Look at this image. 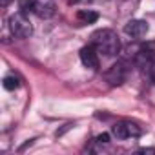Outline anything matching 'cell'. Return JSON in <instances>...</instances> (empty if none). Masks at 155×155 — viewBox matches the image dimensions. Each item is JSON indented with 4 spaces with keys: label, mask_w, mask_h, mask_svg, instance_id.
I'll return each mask as SVG.
<instances>
[{
    "label": "cell",
    "mask_w": 155,
    "mask_h": 155,
    "mask_svg": "<svg viewBox=\"0 0 155 155\" xmlns=\"http://www.w3.org/2000/svg\"><path fill=\"white\" fill-rule=\"evenodd\" d=\"M91 46L104 57H115L120 51V38L113 29H99L91 35Z\"/></svg>",
    "instance_id": "6da1fadb"
},
{
    "label": "cell",
    "mask_w": 155,
    "mask_h": 155,
    "mask_svg": "<svg viewBox=\"0 0 155 155\" xmlns=\"http://www.w3.org/2000/svg\"><path fill=\"white\" fill-rule=\"evenodd\" d=\"M22 11L24 13H33L38 18H51L57 13V4L55 0H24L22 2Z\"/></svg>",
    "instance_id": "7a4b0ae2"
},
{
    "label": "cell",
    "mask_w": 155,
    "mask_h": 155,
    "mask_svg": "<svg viewBox=\"0 0 155 155\" xmlns=\"http://www.w3.org/2000/svg\"><path fill=\"white\" fill-rule=\"evenodd\" d=\"M9 29L17 38H29L33 35V24L24 11H18L9 17Z\"/></svg>",
    "instance_id": "3957f363"
},
{
    "label": "cell",
    "mask_w": 155,
    "mask_h": 155,
    "mask_svg": "<svg viewBox=\"0 0 155 155\" xmlns=\"http://www.w3.org/2000/svg\"><path fill=\"white\" fill-rule=\"evenodd\" d=\"M111 133L119 139V140H126V139H137L142 135L140 126H137L131 120H119L111 126Z\"/></svg>",
    "instance_id": "277c9868"
},
{
    "label": "cell",
    "mask_w": 155,
    "mask_h": 155,
    "mask_svg": "<svg viewBox=\"0 0 155 155\" xmlns=\"http://www.w3.org/2000/svg\"><path fill=\"white\" fill-rule=\"evenodd\" d=\"M128 66H126V62H117V64H113L106 73H104V77H106V81L110 82V86H120L126 79H128Z\"/></svg>",
    "instance_id": "5b68a950"
},
{
    "label": "cell",
    "mask_w": 155,
    "mask_h": 155,
    "mask_svg": "<svg viewBox=\"0 0 155 155\" xmlns=\"http://www.w3.org/2000/svg\"><path fill=\"white\" fill-rule=\"evenodd\" d=\"M81 60H82V64L86 66V68H90V69H93V71H97L99 68H101V60H99V51L90 44V46H84L82 49H81Z\"/></svg>",
    "instance_id": "8992f818"
},
{
    "label": "cell",
    "mask_w": 155,
    "mask_h": 155,
    "mask_svg": "<svg viewBox=\"0 0 155 155\" xmlns=\"http://www.w3.org/2000/svg\"><path fill=\"white\" fill-rule=\"evenodd\" d=\"M150 26L146 20H140V18H135V20H130L126 26H124V33L131 38H140L148 33Z\"/></svg>",
    "instance_id": "52a82bcc"
},
{
    "label": "cell",
    "mask_w": 155,
    "mask_h": 155,
    "mask_svg": "<svg viewBox=\"0 0 155 155\" xmlns=\"http://www.w3.org/2000/svg\"><path fill=\"white\" fill-rule=\"evenodd\" d=\"M133 60H135L137 66H140V68H148V66L153 62V51L148 49V48H140V49H137Z\"/></svg>",
    "instance_id": "ba28073f"
},
{
    "label": "cell",
    "mask_w": 155,
    "mask_h": 155,
    "mask_svg": "<svg viewBox=\"0 0 155 155\" xmlns=\"http://www.w3.org/2000/svg\"><path fill=\"white\" fill-rule=\"evenodd\" d=\"M77 20L81 24H95L99 20V13L97 11H91V9H81L77 13Z\"/></svg>",
    "instance_id": "9c48e42d"
},
{
    "label": "cell",
    "mask_w": 155,
    "mask_h": 155,
    "mask_svg": "<svg viewBox=\"0 0 155 155\" xmlns=\"http://www.w3.org/2000/svg\"><path fill=\"white\" fill-rule=\"evenodd\" d=\"M2 86H4L8 91H15V90L20 86V81H18V77H15V75H8V77H4Z\"/></svg>",
    "instance_id": "30bf717a"
},
{
    "label": "cell",
    "mask_w": 155,
    "mask_h": 155,
    "mask_svg": "<svg viewBox=\"0 0 155 155\" xmlns=\"http://www.w3.org/2000/svg\"><path fill=\"white\" fill-rule=\"evenodd\" d=\"M148 75H150V81L155 84V60L148 66Z\"/></svg>",
    "instance_id": "8fae6325"
},
{
    "label": "cell",
    "mask_w": 155,
    "mask_h": 155,
    "mask_svg": "<svg viewBox=\"0 0 155 155\" xmlns=\"http://www.w3.org/2000/svg\"><path fill=\"white\" fill-rule=\"evenodd\" d=\"M95 140H97L99 144H108V142H110V133H102V135H99Z\"/></svg>",
    "instance_id": "7c38bea8"
},
{
    "label": "cell",
    "mask_w": 155,
    "mask_h": 155,
    "mask_svg": "<svg viewBox=\"0 0 155 155\" xmlns=\"http://www.w3.org/2000/svg\"><path fill=\"white\" fill-rule=\"evenodd\" d=\"M137 153H155V150L153 148H140V150H137Z\"/></svg>",
    "instance_id": "4fadbf2b"
},
{
    "label": "cell",
    "mask_w": 155,
    "mask_h": 155,
    "mask_svg": "<svg viewBox=\"0 0 155 155\" xmlns=\"http://www.w3.org/2000/svg\"><path fill=\"white\" fill-rule=\"evenodd\" d=\"M11 2H13V0H0V8H8Z\"/></svg>",
    "instance_id": "5bb4252c"
},
{
    "label": "cell",
    "mask_w": 155,
    "mask_h": 155,
    "mask_svg": "<svg viewBox=\"0 0 155 155\" xmlns=\"http://www.w3.org/2000/svg\"><path fill=\"white\" fill-rule=\"evenodd\" d=\"M69 2H71V4H77V2H79V0H69Z\"/></svg>",
    "instance_id": "9a60e30c"
},
{
    "label": "cell",
    "mask_w": 155,
    "mask_h": 155,
    "mask_svg": "<svg viewBox=\"0 0 155 155\" xmlns=\"http://www.w3.org/2000/svg\"><path fill=\"white\" fill-rule=\"evenodd\" d=\"M90 2H93V0H90Z\"/></svg>",
    "instance_id": "2e32d148"
}]
</instances>
